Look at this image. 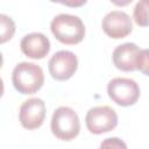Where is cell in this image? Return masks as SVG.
I'll return each mask as SVG.
<instances>
[{
    "mask_svg": "<svg viewBox=\"0 0 149 149\" xmlns=\"http://www.w3.org/2000/svg\"><path fill=\"white\" fill-rule=\"evenodd\" d=\"M52 35L63 44L74 45L85 37V26L81 19L72 14H58L50 23Z\"/></svg>",
    "mask_w": 149,
    "mask_h": 149,
    "instance_id": "cell-1",
    "label": "cell"
},
{
    "mask_svg": "<svg viewBox=\"0 0 149 149\" xmlns=\"http://www.w3.org/2000/svg\"><path fill=\"white\" fill-rule=\"evenodd\" d=\"M12 83L21 94H34L44 84V73L40 65L31 62H21L12 72Z\"/></svg>",
    "mask_w": 149,
    "mask_h": 149,
    "instance_id": "cell-2",
    "label": "cell"
},
{
    "mask_svg": "<svg viewBox=\"0 0 149 149\" xmlns=\"http://www.w3.org/2000/svg\"><path fill=\"white\" fill-rule=\"evenodd\" d=\"M50 128L54 136L61 141H71L80 132V121L78 114L68 106L56 108L51 116Z\"/></svg>",
    "mask_w": 149,
    "mask_h": 149,
    "instance_id": "cell-3",
    "label": "cell"
},
{
    "mask_svg": "<svg viewBox=\"0 0 149 149\" xmlns=\"http://www.w3.org/2000/svg\"><path fill=\"white\" fill-rule=\"evenodd\" d=\"M107 94L119 106H132L140 98V87L134 79L116 77L109 80L107 85Z\"/></svg>",
    "mask_w": 149,
    "mask_h": 149,
    "instance_id": "cell-4",
    "label": "cell"
},
{
    "mask_svg": "<svg viewBox=\"0 0 149 149\" xmlns=\"http://www.w3.org/2000/svg\"><path fill=\"white\" fill-rule=\"evenodd\" d=\"M85 123L90 133L95 135L105 134L118 126V114L111 106H94L87 111Z\"/></svg>",
    "mask_w": 149,
    "mask_h": 149,
    "instance_id": "cell-5",
    "label": "cell"
},
{
    "mask_svg": "<svg viewBox=\"0 0 149 149\" xmlns=\"http://www.w3.org/2000/svg\"><path fill=\"white\" fill-rule=\"evenodd\" d=\"M48 68L54 79L61 81L68 80L77 71L78 58L72 51L59 50L51 56L48 63Z\"/></svg>",
    "mask_w": 149,
    "mask_h": 149,
    "instance_id": "cell-6",
    "label": "cell"
},
{
    "mask_svg": "<svg viewBox=\"0 0 149 149\" xmlns=\"http://www.w3.org/2000/svg\"><path fill=\"white\" fill-rule=\"evenodd\" d=\"M45 102L40 98H30L24 100L19 111V120L23 128L34 130L40 128L45 119Z\"/></svg>",
    "mask_w": 149,
    "mask_h": 149,
    "instance_id": "cell-7",
    "label": "cell"
},
{
    "mask_svg": "<svg viewBox=\"0 0 149 149\" xmlns=\"http://www.w3.org/2000/svg\"><path fill=\"white\" fill-rule=\"evenodd\" d=\"M101 28L108 37L120 40L125 38L132 33L133 22L127 13L115 9L108 12L104 16L101 21Z\"/></svg>",
    "mask_w": 149,
    "mask_h": 149,
    "instance_id": "cell-8",
    "label": "cell"
},
{
    "mask_svg": "<svg viewBox=\"0 0 149 149\" xmlns=\"http://www.w3.org/2000/svg\"><path fill=\"white\" fill-rule=\"evenodd\" d=\"M142 54L143 49H140L135 43L128 42L120 44L114 49L112 54L113 64L116 69L125 72L139 70Z\"/></svg>",
    "mask_w": 149,
    "mask_h": 149,
    "instance_id": "cell-9",
    "label": "cell"
},
{
    "mask_svg": "<svg viewBox=\"0 0 149 149\" xmlns=\"http://www.w3.org/2000/svg\"><path fill=\"white\" fill-rule=\"evenodd\" d=\"M20 48L28 58L42 59L50 51V41L42 33H30L22 37Z\"/></svg>",
    "mask_w": 149,
    "mask_h": 149,
    "instance_id": "cell-10",
    "label": "cell"
},
{
    "mask_svg": "<svg viewBox=\"0 0 149 149\" xmlns=\"http://www.w3.org/2000/svg\"><path fill=\"white\" fill-rule=\"evenodd\" d=\"M15 29L14 20L6 14H0V44L12 40L15 34Z\"/></svg>",
    "mask_w": 149,
    "mask_h": 149,
    "instance_id": "cell-11",
    "label": "cell"
},
{
    "mask_svg": "<svg viewBox=\"0 0 149 149\" xmlns=\"http://www.w3.org/2000/svg\"><path fill=\"white\" fill-rule=\"evenodd\" d=\"M148 0L139 1L134 8V21L137 26L147 27L148 26Z\"/></svg>",
    "mask_w": 149,
    "mask_h": 149,
    "instance_id": "cell-12",
    "label": "cell"
},
{
    "mask_svg": "<svg viewBox=\"0 0 149 149\" xmlns=\"http://www.w3.org/2000/svg\"><path fill=\"white\" fill-rule=\"evenodd\" d=\"M99 149H128L123 140L119 137H107L102 140L99 146Z\"/></svg>",
    "mask_w": 149,
    "mask_h": 149,
    "instance_id": "cell-13",
    "label": "cell"
},
{
    "mask_svg": "<svg viewBox=\"0 0 149 149\" xmlns=\"http://www.w3.org/2000/svg\"><path fill=\"white\" fill-rule=\"evenodd\" d=\"M3 90H5L3 81H2V79H1V77H0V98H1V97H2V94H3Z\"/></svg>",
    "mask_w": 149,
    "mask_h": 149,
    "instance_id": "cell-14",
    "label": "cell"
},
{
    "mask_svg": "<svg viewBox=\"0 0 149 149\" xmlns=\"http://www.w3.org/2000/svg\"><path fill=\"white\" fill-rule=\"evenodd\" d=\"M2 64H3V58H2V55L0 52V69L2 68Z\"/></svg>",
    "mask_w": 149,
    "mask_h": 149,
    "instance_id": "cell-15",
    "label": "cell"
}]
</instances>
